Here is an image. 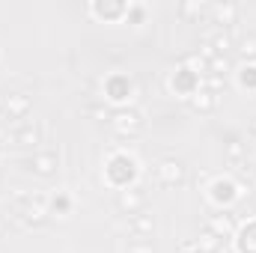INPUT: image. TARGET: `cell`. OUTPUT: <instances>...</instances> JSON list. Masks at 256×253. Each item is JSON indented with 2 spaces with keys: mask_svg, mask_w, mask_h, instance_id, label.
I'll return each mask as SVG.
<instances>
[{
  "mask_svg": "<svg viewBox=\"0 0 256 253\" xmlns=\"http://www.w3.org/2000/svg\"><path fill=\"white\" fill-rule=\"evenodd\" d=\"M242 84H244V86H248V84L254 86V84H256V68H254V66H250V68H244V74H242Z\"/></svg>",
  "mask_w": 256,
  "mask_h": 253,
  "instance_id": "52a82bcc",
  "label": "cell"
},
{
  "mask_svg": "<svg viewBox=\"0 0 256 253\" xmlns=\"http://www.w3.org/2000/svg\"><path fill=\"white\" fill-rule=\"evenodd\" d=\"M214 45H218V51H226L230 48V39L224 36V39H214Z\"/></svg>",
  "mask_w": 256,
  "mask_h": 253,
  "instance_id": "30bf717a",
  "label": "cell"
},
{
  "mask_svg": "<svg viewBox=\"0 0 256 253\" xmlns=\"http://www.w3.org/2000/svg\"><path fill=\"white\" fill-rule=\"evenodd\" d=\"M242 54H244V57H256V39H250V42L242 45Z\"/></svg>",
  "mask_w": 256,
  "mask_h": 253,
  "instance_id": "ba28073f",
  "label": "cell"
},
{
  "mask_svg": "<svg viewBox=\"0 0 256 253\" xmlns=\"http://www.w3.org/2000/svg\"><path fill=\"white\" fill-rule=\"evenodd\" d=\"M54 164H57V158H54V155H45V158H39V161H36V170H39V173H51V170H54Z\"/></svg>",
  "mask_w": 256,
  "mask_h": 253,
  "instance_id": "8992f818",
  "label": "cell"
},
{
  "mask_svg": "<svg viewBox=\"0 0 256 253\" xmlns=\"http://www.w3.org/2000/svg\"><path fill=\"white\" fill-rule=\"evenodd\" d=\"M158 173H161V179H164V182H173V179H179V176H182V170H179V164H173V161H167V164H161V170H158Z\"/></svg>",
  "mask_w": 256,
  "mask_h": 253,
  "instance_id": "277c9868",
  "label": "cell"
},
{
  "mask_svg": "<svg viewBox=\"0 0 256 253\" xmlns=\"http://www.w3.org/2000/svg\"><path fill=\"white\" fill-rule=\"evenodd\" d=\"M108 176H110L116 185H126L128 179L134 176V161H131L128 155H116V158L110 161V167H108Z\"/></svg>",
  "mask_w": 256,
  "mask_h": 253,
  "instance_id": "6da1fadb",
  "label": "cell"
},
{
  "mask_svg": "<svg viewBox=\"0 0 256 253\" xmlns=\"http://www.w3.org/2000/svg\"><path fill=\"white\" fill-rule=\"evenodd\" d=\"M214 196H218V200H232L236 190H232L230 182H218V185H214Z\"/></svg>",
  "mask_w": 256,
  "mask_h": 253,
  "instance_id": "5b68a950",
  "label": "cell"
},
{
  "mask_svg": "<svg viewBox=\"0 0 256 253\" xmlns=\"http://www.w3.org/2000/svg\"><path fill=\"white\" fill-rule=\"evenodd\" d=\"M114 126L126 134V126H128V131H137L140 128V120H137V114H116V122Z\"/></svg>",
  "mask_w": 256,
  "mask_h": 253,
  "instance_id": "3957f363",
  "label": "cell"
},
{
  "mask_svg": "<svg viewBox=\"0 0 256 253\" xmlns=\"http://www.w3.org/2000/svg\"><path fill=\"white\" fill-rule=\"evenodd\" d=\"M206 96H208V92H196V98H194L196 108H212V98H206Z\"/></svg>",
  "mask_w": 256,
  "mask_h": 253,
  "instance_id": "9c48e42d",
  "label": "cell"
},
{
  "mask_svg": "<svg viewBox=\"0 0 256 253\" xmlns=\"http://www.w3.org/2000/svg\"><path fill=\"white\" fill-rule=\"evenodd\" d=\"M238 250L242 253H256V224L242 230V238H238Z\"/></svg>",
  "mask_w": 256,
  "mask_h": 253,
  "instance_id": "7a4b0ae2",
  "label": "cell"
}]
</instances>
